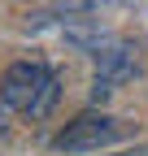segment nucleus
<instances>
[{"label":"nucleus","instance_id":"obj_3","mask_svg":"<svg viewBox=\"0 0 148 156\" xmlns=\"http://www.w3.org/2000/svg\"><path fill=\"white\" fill-rule=\"evenodd\" d=\"M118 122L109 113H83V117H74V122L52 139V147L65 152V156H83V152H100L105 143H113L118 139Z\"/></svg>","mask_w":148,"mask_h":156},{"label":"nucleus","instance_id":"obj_2","mask_svg":"<svg viewBox=\"0 0 148 156\" xmlns=\"http://www.w3.org/2000/svg\"><path fill=\"white\" fill-rule=\"evenodd\" d=\"M139 69V48L126 39H109L96 52V74H91V104H105L126 78H135Z\"/></svg>","mask_w":148,"mask_h":156},{"label":"nucleus","instance_id":"obj_4","mask_svg":"<svg viewBox=\"0 0 148 156\" xmlns=\"http://www.w3.org/2000/svg\"><path fill=\"white\" fill-rule=\"evenodd\" d=\"M61 35H65L79 52H91V56L113 39V35L100 26V13H91V17H65V22H61Z\"/></svg>","mask_w":148,"mask_h":156},{"label":"nucleus","instance_id":"obj_5","mask_svg":"<svg viewBox=\"0 0 148 156\" xmlns=\"http://www.w3.org/2000/svg\"><path fill=\"white\" fill-rule=\"evenodd\" d=\"M109 156H148V147H139V143H135V147H126V152H109Z\"/></svg>","mask_w":148,"mask_h":156},{"label":"nucleus","instance_id":"obj_1","mask_svg":"<svg viewBox=\"0 0 148 156\" xmlns=\"http://www.w3.org/2000/svg\"><path fill=\"white\" fill-rule=\"evenodd\" d=\"M61 100V78L44 61H13L0 78V104L26 117H48Z\"/></svg>","mask_w":148,"mask_h":156},{"label":"nucleus","instance_id":"obj_6","mask_svg":"<svg viewBox=\"0 0 148 156\" xmlns=\"http://www.w3.org/2000/svg\"><path fill=\"white\" fill-rule=\"evenodd\" d=\"M9 113H13L9 104H0V134H5V130H9Z\"/></svg>","mask_w":148,"mask_h":156}]
</instances>
